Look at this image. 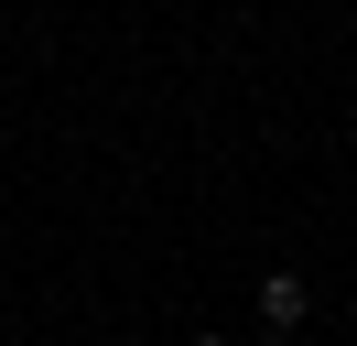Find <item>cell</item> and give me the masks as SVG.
Instances as JSON below:
<instances>
[{
	"mask_svg": "<svg viewBox=\"0 0 357 346\" xmlns=\"http://www.w3.org/2000/svg\"><path fill=\"white\" fill-rule=\"evenodd\" d=\"M260 324H271V336L303 324V271H260Z\"/></svg>",
	"mask_w": 357,
	"mask_h": 346,
	"instance_id": "obj_1",
	"label": "cell"
},
{
	"mask_svg": "<svg viewBox=\"0 0 357 346\" xmlns=\"http://www.w3.org/2000/svg\"><path fill=\"white\" fill-rule=\"evenodd\" d=\"M195 346H227V336H195Z\"/></svg>",
	"mask_w": 357,
	"mask_h": 346,
	"instance_id": "obj_2",
	"label": "cell"
}]
</instances>
